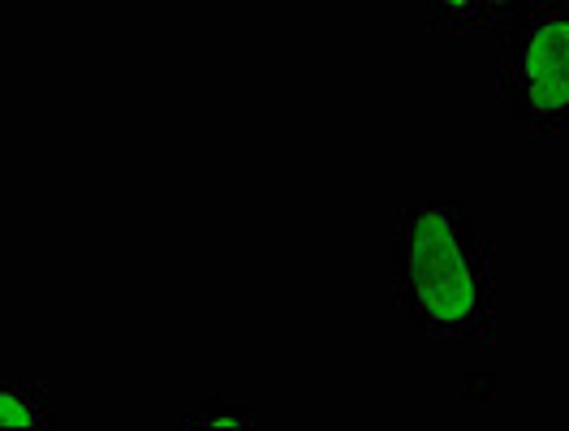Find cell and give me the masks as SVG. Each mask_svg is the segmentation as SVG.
Instances as JSON below:
<instances>
[{
  "label": "cell",
  "mask_w": 569,
  "mask_h": 431,
  "mask_svg": "<svg viewBox=\"0 0 569 431\" xmlns=\"http://www.w3.org/2000/svg\"><path fill=\"white\" fill-rule=\"evenodd\" d=\"M186 423H190V428H250V423H254V414H250V410H238V414L212 410V414H190Z\"/></svg>",
  "instance_id": "cell-6"
},
{
  "label": "cell",
  "mask_w": 569,
  "mask_h": 431,
  "mask_svg": "<svg viewBox=\"0 0 569 431\" xmlns=\"http://www.w3.org/2000/svg\"><path fill=\"white\" fill-rule=\"evenodd\" d=\"M531 0H479V36L500 31L518 9H527Z\"/></svg>",
  "instance_id": "cell-5"
},
{
  "label": "cell",
  "mask_w": 569,
  "mask_h": 431,
  "mask_svg": "<svg viewBox=\"0 0 569 431\" xmlns=\"http://www.w3.org/2000/svg\"><path fill=\"white\" fill-rule=\"evenodd\" d=\"M427 31L436 36H479V0H419Z\"/></svg>",
  "instance_id": "cell-4"
},
{
  "label": "cell",
  "mask_w": 569,
  "mask_h": 431,
  "mask_svg": "<svg viewBox=\"0 0 569 431\" xmlns=\"http://www.w3.org/2000/svg\"><path fill=\"white\" fill-rule=\"evenodd\" d=\"M500 36L497 100L535 139L569 134V0H531Z\"/></svg>",
  "instance_id": "cell-2"
},
{
  "label": "cell",
  "mask_w": 569,
  "mask_h": 431,
  "mask_svg": "<svg viewBox=\"0 0 569 431\" xmlns=\"http://www.w3.org/2000/svg\"><path fill=\"white\" fill-rule=\"evenodd\" d=\"M392 307L431 345H497V251L479 238L462 203L423 199L392 216Z\"/></svg>",
  "instance_id": "cell-1"
},
{
  "label": "cell",
  "mask_w": 569,
  "mask_h": 431,
  "mask_svg": "<svg viewBox=\"0 0 569 431\" xmlns=\"http://www.w3.org/2000/svg\"><path fill=\"white\" fill-rule=\"evenodd\" d=\"M57 428L52 393L27 375H0V431Z\"/></svg>",
  "instance_id": "cell-3"
}]
</instances>
